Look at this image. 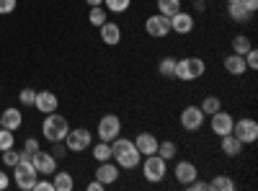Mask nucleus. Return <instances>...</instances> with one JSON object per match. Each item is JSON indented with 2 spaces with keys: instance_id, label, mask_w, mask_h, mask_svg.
Listing matches in <instances>:
<instances>
[{
  "instance_id": "1",
  "label": "nucleus",
  "mask_w": 258,
  "mask_h": 191,
  "mask_svg": "<svg viewBox=\"0 0 258 191\" xmlns=\"http://www.w3.org/2000/svg\"><path fill=\"white\" fill-rule=\"evenodd\" d=\"M111 145V160L119 165V168H126V171H132V168L140 165V150L135 147V140H126V137H116L109 142Z\"/></svg>"
},
{
  "instance_id": "2",
  "label": "nucleus",
  "mask_w": 258,
  "mask_h": 191,
  "mask_svg": "<svg viewBox=\"0 0 258 191\" xmlns=\"http://www.w3.org/2000/svg\"><path fill=\"white\" fill-rule=\"evenodd\" d=\"M44 116H47V119H44V124H41V132H44V137H47L49 142H64V137H68V132H70L68 119L59 116L57 111L44 114Z\"/></svg>"
},
{
  "instance_id": "3",
  "label": "nucleus",
  "mask_w": 258,
  "mask_h": 191,
  "mask_svg": "<svg viewBox=\"0 0 258 191\" xmlns=\"http://www.w3.org/2000/svg\"><path fill=\"white\" fill-rule=\"evenodd\" d=\"M204 70H207V65H204L202 57H183V59H176V73H173V78H178V80H183V83H191V80L202 78Z\"/></svg>"
},
{
  "instance_id": "4",
  "label": "nucleus",
  "mask_w": 258,
  "mask_h": 191,
  "mask_svg": "<svg viewBox=\"0 0 258 191\" xmlns=\"http://www.w3.org/2000/svg\"><path fill=\"white\" fill-rule=\"evenodd\" d=\"M165 173H168V165H165V160L158 153L155 155H145V160H142V176L150 183H160L165 178Z\"/></svg>"
},
{
  "instance_id": "5",
  "label": "nucleus",
  "mask_w": 258,
  "mask_h": 191,
  "mask_svg": "<svg viewBox=\"0 0 258 191\" xmlns=\"http://www.w3.org/2000/svg\"><path fill=\"white\" fill-rule=\"evenodd\" d=\"M13 171H16V186H18V188H24V191H34V183H36V178H39L34 163L18 160V163L13 165Z\"/></svg>"
},
{
  "instance_id": "6",
  "label": "nucleus",
  "mask_w": 258,
  "mask_h": 191,
  "mask_svg": "<svg viewBox=\"0 0 258 191\" xmlns=\"http://www.w3.org/2000/svg\"><path fill=\"white\" fill-rule=\"evenodd\" d=\"M121 135V119L116 114H103L98 119V140L101 142H111Z\"/></svg>"
},
{
  "instance_id": "7",
  "label": "nucleus",
  "mask_w": 258,
  "mask_h": 191,
  "mask_svg": "<svg viewBox=\"0 0 258 191\" xmlns=\"http://www.w3.org/2000/svg\"><path fill=\"white\" fill-rule=\"evenodd\" d=\"M64 145H68V153H83L91 147V130L85 126H78V130H70L68 137H64Z\"/></svg>"
},
{
  "instance_id": "8",
  "label": "nucleus",
  "mask_w": 258,
  "mask_h": 191,
  "mask_svg": "<svg viewBox=\"0 0 258 191\" xmlns=\"http://www.w3.org/2000/svg\"><path fill=\"white\" fill-rule=\"evenodd\" d=\"M232 135L243 145H253L258 140V121L255 119H238L232 124Z\"/></svg>"
},
{
  "instance_id": "9",
  "label": "nucleus",
  "mask_w": 258,
  "mask_h": 191,
  "mask_svg": "<svg viewBox=\"0 0 258 191\" xmlns=\"http://www.w3.org/2000/svg\"><path fill=\"white\" fill-rule=\"evenodd\" d=\"M145 31L153 36V39H165L170 34V18L163 13H155L145 21Z\"/></svg>"
},
{
  "instance_id": "10",
  "label": "nucleus",
  "mask_w": 258,
  "mask_h": 191,
  "mask_svg": "<svg viewBox=\"0 0 258 191\" xmlns=\"http://www.w3.org/2000/svg\"><path fill=\"white\" fill-rule=\"evenodd\" d=\"M181 126L186 132H199L204 126V111L199 109V106H186V109L181 111Z\"/></svg>"
},
{
  "instance_id": "11",
  "label": "nucleus",
  "mask_w": 258,
  "mask_h": 191,
  "mask_svg": "<svg viewBox=\"0 0 258 191\" xmlns=\"http://www.w3.org/2000/svg\"><path fill=\"white\" fill-rule=\"evenodd\" d=\"M232 124H235V119L227 114V111H214L212 116H209V126H212V132L217 135V137H225V135H230L232 132Z\"/></svg>"
},
{
  "instance_id": "12",
  "label": "nucleus",
  "mask_w": 258,
  "mask_h": 191,
  "mask_svg": "<svg viewBox=\"0 0 258 191\" xmlns=\"http://www.w3.org/2000/svg\"><path fill=\"white\" fill-rule=\"evenodd\" d=\"M31 163H34V168H36V173H39V176H52V173L57 171V158H54L52 153H41V150H36L34 158H31Z\"/></svg>"
},
{
  "instance_id": "13",
  "label": "nucleus",
  "mask_w": 258,
  "mask_h": 191,
  "mask_svg": "<svg viewBox=\"0 0 258 191\" xmlns=\"http://www.w3.org/2000/svg\"><path fill=\"white\" fill-rule=\"evenodd\" d=\"M170 31H176V34H181V36L191 34V31H194V16L186 13V11L173 13V16H170Z\"/></svg>"
},
{
  "instance_id": "14",
  "label": "nucleus",
  "mask_w": 258,
  "mask_h": 191,
  "mask_svg": "<svg viewBox=\"0 0 258 191\" xmlns=\"http://www.w3.org/2000/svg\"><path fill=\"white\" fill-rule=\"evenodd\" d=\"M96 178H98L103 186L116 183V181H119V165H116V163H111V160L98 163V168H96Z\"/></svg>"
},
{
  "instance_id": "15",
  "label": "nucleus",
  "mask_w": 258,
  "mask_h": 191,
  "mask_svg": "<svg viewBox=\"0 0 258 191\" xmlns=\"http://www.w3.org/2000/svg\"><path fill=\"white\" fill-rule=\"evenodd\" d=\"M34 106H36V111H41V114H52V111H57L59 98H57L52 91H36Z\"/></svg>"
},
{
  "instance_id": "16",
  "label": "nucleus",
  "mask_w": 258,
  "mask_h": 191,
  "mask_svg": "<svg viewBox=\"0 0 258 191\" xmlns=\"http://www.w3.org/2000/svg\"><path fill=\"white\" fill-rule=\"evenodd\" d=\"M135 147L140 150V155H155L158 153V137L155 135H150V132H140L135 137Z\"/></svg>"
},
{
  "instance_id": "17",
  "label": "nucleus",
  "mask_w": 258,
  "mask_h": 191,
  "mask_svg": "<svg viewBox=\"0 0 258 191\" xmlns=\"http://www.w3.org/2000/svg\"><path fill=\"white\" fill-rule=\"evenodd\" d=\"M98 34H101V41L106 47H116L121 41V29H119V24H111V21H106L103 26H98Z\"/></svg>"
},
{
  "instance_id": "18",
  "label": "nucleus",
  "mask_w": 258,
  "mask_h": 191,
  "mask_svg": "<svg viewBox=\"0 0 258 191\" xmlns=\"http://www.w3.org/2000/svg\"><path fill=\"white\" fill-rule=\"evenodd\" d=\"M176 181L181 183V186H186V183H191L194 178H199V171H197V165H194L191 160H181V163H176Z\"/></svg>"
},
{
  "instance_id": "19",
  "label": "nucleus",
  "mask_w": 258,
  "mask_h": 191,
  "mask_svg": "<svg viewBox=\"0 0 258 191\" xmlns=\"http://www.w3.org/2000/svg\"><path fill=\"white\" fill-rule=\"evenodd\" d=\"M225 70L230 73V75H235V78H240V75H245L248 73V65H245V57L243 54H227L225 57Z\"/></svg>"
},
{
  "instance_id": "20",
  "label": "nucleus",
  "mask_w": 258,
  "mask_h": 191,
  "mask_svg": "<svg viewBox=\"0 0 258 191\" xmlns=\"http://www.w3.org/2000/svg\"><path fill=\"white\" fill-rule=\"evenodd\" d=\"M220 140H222L220 150H222L227 158H235V155H240V153H243V142H240L238 137H235L232 132H230V135H225V137H220Z\"/></svg>"
},
{
  "instance_id": "21",
  "label": "nucleus",
  "mask_w": 258,
  "mask_h": 191,
  "mask_svg": "<svg viewBox=\"0 0 258 191\" xmlns=\"http://www.w3.org/2000/svg\"><path fill=\"white\" fill-rule=\"evenodd\" d=\"M52 186H54V191H73L75 188V178L68 171H54L52 173Z\"/></svg>"
},
{
  "instance_id": "22",
  "label": "nucleus",
  "mask_w": 258,
  "mask_h": 191,
  "mask_svg": "<svg viewBox=\"0 0 258 191\" xmlns=\"http://www.w3.org/2000/svg\"><path fill=\"white\" fill-rule=\"evenodd\" d=\"M227 13L232 21H238V24H245V21H250V11L243 6V0H235V3H227Z\"/></svg>"
},
{
  "instance_id": "23",
  "label": "nucleus",
  "mask_w": 258,
  "mask_h": 191,
  "mask_svg": "<svg viewBox=\"0 0 258 191\" xmlns=\"http://www.w3.org/2000/svg\"><path fill=\"white\" fill-rule=\"evenodd\" d=\"M0 121H3V126H6V130L16 132L18 126L24 124V114H21V111H16V109H6V111H3V116H0Z\"/></svg>"
},
{
  "instance_id": "24",
  "label": "nucleus",
  "mask_w": 258,
  "mask_h": 191,
  "mask_svg": "<svg viewBox=\"0 0 258 191\" xmlns=\"http://www.w3.org/2000/svg\"><path fill=\"white\" fill-rule=\"evenodd\" d=\"M176 153H178V147H176V142L173 140H165V142H158V155L168 163V160H173L176 158Z\"/></svg>"
},
{
  "instance_id": "25",
  "label": "nucleus",
  "mask_w": 258,
  "mask_h": 191,
  "mask_svg": "<svg viewBox=\"0 0 258 191\" xmlns=\"http://www.w3.org/2000/svg\"><path fill=\"white\" fill-rule=\"evenodd\" d=\"M209 188H212V191H232V188H235V181L220 173V176H214V178L209 181Z\"/></svg>"
},
{
  "instance_id": "26",
  "label": "nucleus",
  "mask_w": 258,
  "mask_h": 191,
  "mask_svg": "<svg viewBox=\"0 0 258 191\" xmlns=\"http://www.w3.org/2000/svg\"><path fill=\"white\" fill-rule=\"evenodd\" d=\"M91 155L96 158V163L111 160V145H109V142H101V140H98V145H93V153H91Z\"/></svg>"
},
{
  "instance_id": "27",
  "label": "nucleus",
  "mask_w": 258,
  "mask_h": 191,
  "mask_svg": "<svg viewBox=\"0 0 258 191\" xmlns=\"http://www.w3.org/2000/svg\"><path fill=\"white\" fill-rule=\"evenodd\" d=\"M158 73H160V78H173V73H176V57H163L158 62Z\"/></svg>"
},
{
  "instance_id": "28",
  "label": "nucleus",
  "mask_w": 258,
  "mask_h": 191,
  "mask_svg": "<svg viewBox=\"0 0 258 191\" xmlns=\"http://www.w3.org/2000/svg\"><path fill=\"white\" fill-rule=\"evenodd\" d=\"M199 109L204 111V116H212L214 111H220V109H222V101H220L217 96H207V98L202 101V106H199Z\"/></svg>"
},
{
  "instance_id": "29",
  "label": "nucleus",
  "mask_w": 258,
  "mask_h": 191,
  "mask_svg": "<svg viewBox=\"0 0 258 191\" xmlns=\"http://www.w3.org/2000/svg\"><path fill=\"white\" fill-rule=\"evenodd\" d=\"M181 11V0H158V13H163V16H173V13H178Z\"/></svg>"
},
{
  "instance_id": "30",
  "label": "nucleus",
  "mask_w": 258,
  "mask_h": 191,
  "mask_svg": "<svg viewBox=\"0 0 258 191\" xmlns=\"http://www.w3.org/2000/svg\"><path fill=\"white\" fill-rule=\"evenodd\" d=\"M88 21H91V26H103L106 24V21H109V18H106V8H101V6H93L91 8V13H88Z\"/></svg>"
},
{
  "instance_id": "31",
  "label": "nucleus",
  "mask_w": 258,
  "mask_h": 191,
  "mask_svg": "<svg viewBox=\"0 0 258 191\" xmlns=\"http://www.w3.org/2000/svg\"><path fill=\"white\" fill-rule=\"evenodd\" d=\"M103 6L111 13H126L129 6H132V0H103Z\"/></svg>"
},
{
  "instance_id": "32",
  "label": "nucleus",
  "mask_w": 258,
  "mask_h": 191,
  "mask_svg": "<svg viewBox=\"0 0 258 191\" xmlns=\"http://www.w3.org/2000/svg\"><path fill=\"white\" fill-rule=\"evenodd\" d=\"M250 47H253V44H250V39L243 36V34H238V36L232 39V52H235V54H245Z\"/></svg>"
},
{
  "instance_id": "33",
  "label": "nucleus",
  "mask_w": 258,
  "mask_h": 191,
  "mask_svg": "<svg viewBox=\"0 0 258 191\" xmlns=\"http://www.w3.org/2000/svg\"><path fill=\"white\" fill-rule=\"evenodd\" d=\"M13 145H16V137H13V132L3 126V130H0V153H3V150H8V147H13Z\"/></svg>"
},
{
  "instance_id": "34",
  "label": "nucleus",
  "mask_w": 258,
  "mask_h": 191,
  "mask_svg": "<svg viewBox=\"0 0 258 191\" xmlns=\"http://www.w3.org/2000/svg\"><path fill=\"white\" fill-rule=\"evenodd\" d=\"M18 101L24 103V106H34V101H36V91L34 88H24L18 93Z\"/></svg>"
},
{
  "instance_id": "35",
  "label": "nucleus",
  "mask_w": 258,
  "mask_h": 191,
  "mask_svg": "<svg viewBox=\"0 0 258 191\" xmlns=\"http://www.w3.org/2000/svg\"><path fill=\"white\" fill-rule=\"evenodd\" d=\"M243 57H245V65H248V70H255V68H258V52H255L253 47H250Z\"/></svg>"
},
{
  "instance_id": "36",
  "label": "nucleus",
  "mask_w": 258,
  "mask_h": 191,
  "mask_svg": "<svg viewBox=\"0 0 258 191\" xmlns=\"http://www.w3.org/2000/svg\"><path fill=\"white\" fill-rule=\"evenodd\" d=\"M3 163H6L8 168H13V165L18 163V153L13 150V147H8V150H3Z\"/></svg>"
},
{
  "instance_id": "37",
  "label": "nucleus",
  "mask_w": 258,
  "mask_h": 191,
  "mask_svg": "<svg viewBox=\"0 0 258 191\" xmlns=\"http://www.w3.org/2000/svg\"><path fill=\"white\" fill-rule=\"evenodd\" d=\"M52 155L54 158H64L68 155V145L64 142H52Z\"/></svg>"
},
{
  "instance_id": "38",
  "label": "nucleus",
  "mask_w": 258,
  "mask_h": 191,
  "mask_svg": "<svg viewBox=\"0 0 258 191\" xmlns=\"http://www.w3.org/2000/svg\"><path fill=\"white\" fill-rule=\"evenodd\" d=\"M16 11V0H0V16H8Z\"/></svg>"
},
{
  "instance_id": "39",
  "label": "nucleus",
  "mask_w": 258,
  "mask_h": 191,
  "mask_svg": "<svg viewBox=\"0 0 258 191\" xmlns=\"http://www.w3.org/2000/svg\"><path fill=\"white\" fill-rule=\"evenodd\" d=\"M186 188H191V191H207L209 183H207V181H199V178H194L191 183H186Z\"/></svg>"
},
{
  "instance_id": "40",
  "label": "nucleus",
  "mask_w": 258,
  "mask_h": 191,
  "mask_svg": "<svg viewBox=\"0 0 258 191\" xmlns=\"http://www.w3.org/2000/svg\"><path fill=\"white\" fill-rule=\"evenodd\" d=\"M34 191H54V186H52V181H41V178H36Z\"/></svg>"
},
{
  "instance_id": "41",
  "label": "nucleus",
  "mask_w": 258,
  "mask_h": 191,
  "mask_svg": "<svg viewBox=\"0 0 258 191\" xmlns=\"http://www.w3.org/2000/svg\"><path fill=\"white\" fill-rule=\"evenodd\" d=\"M24 150H26V153H36V150H39V140L29 137V140L24 142Z\"/></svg>"
},
{
  "instance_id": "42",
  "label": "nucleus",
  "mask_w": 258,
  "mask_h": 191,
  "mask_svg": "<svg viewBox=\"0 0 258 191\" xmlns=\"http://www.w3.org/2000/svg\"><path fill=\"white\" fill-rule=\"evenodd\" d=\"M11 186V176L8 173H3V171H0V191H6Z\"/></svg>"
},
{
  "instance_id": "43",
  "label": "nucleus",
  "mask_w": 258,
  "mask_h": 191,
  "mask_svg": "<svg viewBox=\"0 0 258 191\" xmlns=\"http://www.w3.org/2000/svg\"><path fill=\"white\" fill-rule=\"evenodd\" d=\"M243 6H245L250 13H255V11H258V0H243Z\"/></svg>"
},
{
  "instance_id": "44",
  "label": "nucleus",
  "mask_w": 258,
  "mask_h": 191,
  "mask_svg": "<svg viewBox=\"0 0 258 191\" xmlns=\"http://www.w3.org/2000/svg\"><path fill=\"white\" fill-rule=\"evenodd\" d=\"M103 188H106V186H103V183H101V181H98V178H96V181H91V183H88V191H103Z\"/></svg>"
},
{
  "instance_id": "45",
  "label": "nucleus",
  "mask_w": 258,
  "mask_h": 191,
  "mask_svg": "<svg viewBox=\"0 0 258 191\" xmlns=\"http://www.w3.org/2000/svg\"><path fill=\"white\" fill-rule=\"evenodd\" d=\"M204 3H207V0H194V8H197L199 13H204V8H207Z\"/></svg>"
},
{
  "instance_id": "46",
  "label": "nucleus",
  "mask_w": 258,
  "mask_h": 191,
  "mask_svg": "<svg viewBox=\"0 0 258 191\" xmlns=\"http://www.w3.org/2000/svg\"><path fill=\"white\" fill-rule=\"evenodd\" d=\"M85 3H88V6L93 8V6H103V0H85Z\"/></svg>"
},
{
  "instance_id": "47",
  "label": "nucleus",
  "mask_w": 258,
  "mask_h": 191,
  "mask_svg": "<svg viewBox=\"0 0 258 191\" xmlns=\"http://www.w3.org/2000/svg\"><path fill=\"white\" fill-rule=\"evenodd\" d=\"M0 130H3V121H0Z\"/></svg>"
},
{
  "instance_id": "48",
  "label": "nucleus",
  "mask_w": 258,
  "mask_h": 191,
  "mask_svg": "<svg viewBox=\"0 0 258 191\" xmlns=\"http://www.w3.org/2000/svg\"><path fill=\"white\" fill-rule=\"evenodd\" d=\"M227 3H235V0H227Z\"/></svg>"
}]
</instances>
